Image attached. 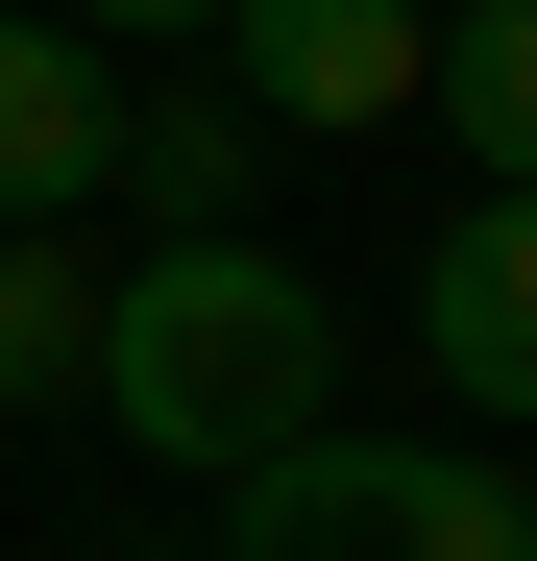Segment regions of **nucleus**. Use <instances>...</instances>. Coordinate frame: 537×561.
<instances>
[{
	"instance_id": "7ed1b4c3",
	"label": "nucleus",
	"mask_w": 537,
	"mask_h": 561,
	"mask_svg": "<svg viewBox=\"0 0 537 561\" xmlns=\"http://www.w3.org/2000/svg\"><path fill=\"white\" fill-rule=\"evenodd\" d=\"M220 99L268 147H342V123H415V49H439V0H220Z\"/></svg>"
},
{
	"instance_id": "1a4fd4ad",
	"label": "nucleus",
	"mask_w": 537,
	"mask_h": 561,
	"mask_svg": "<svg viewBox=\"0 0 537 561\" xmlns=\"http://www.w3.org/2000/svg\"><path fill=\"white\" fill-rule=\"evenodd\" d=\"M49 25H99V49H171V25H220V0H49Z\"/></svg>"
},
{
	"instance_id": "20e7f679",
	"label": "nucleus",
	"mask_w": 537,
	"mask_h": 561,
	"mask_svg": "<svg viewBox=\"0 0 537 561\" xmlns=\"http://www.w3.org/2000/svg\"><path fill=\"white\" fill-rule=\"evenodd\" d=\"M415 366L465 415H537V196H465L415 244Z\"/></svg>"
},
{
	"instance_id": "f03ea898",
	"label": "nucleus",
	"mask_w": 537,
	"mask_h": 561,
	"mask_svg": "<svg viewBox=\"0 0 537 561\" xmlns=\"http://www.w3.org/2000/svg\"><path fill=\"white\" fill-rule=\"evenodd\" d=\"M220 561H513V489L465 439H268L244 489H220Z\"/></svg>"
},
{
	"instance_id": "6e6552de",
	"label": "nucleus",
	"mask_w": 537,
	"mask_h": 561,
	"mask_svg": "<svg viewBox=\"0 0 537 561\" xmlns=\"http://www.w3.org/2000/svg\"><path fill=\"white\" fill-rule=\"evenodd\" d=\"M73 366H99V268H73V220H0V415H49Z\"/></svg>"
},
{
	"instance_id": "423d86ee",
	"label": "nucleus",
	"mask_w": 537,
	"mask_h": 561,
	"mask_svg": "<svg viewBox=\"0 0 537 561\" xmlns=\"http://www.w3.org/2000/svg\"><path fill=\"white\" fill-rule=\"evenodd\" d=\"M99 196H147L171 244H244V196H268V123L220 99V73H196V99H123V171H99Z\"/></svg>"
},
{
	"instance_id": "0eeeda50",
	"label": "nucleus",
	"mask_w": 537,
	"mask_h": 561,
	"mask_svg": "<svg viewBox=\"0 0 537 561\" xmlns=\"http://www.w3.org/2000/svg\"><path fill=\"white\" fill-rule=\"evenodd\" d=\"M415 99L465 123V171H489V196H537V0H439Z\"/></svg>"
},
{
	"instance_id": "f257e3e1",
	"label": "nucleus",
	"mask_w": 537,
	"mask_h": 561,
	"mask_svg": "<svg viewBox=\"0 0 537 561\" xmlns=\"http://www.w3.org/2000/svg\"><path fill=\"white\" fill-rule=\"evenodd\" d=\"M147 463H196V489H244L268 439H318L342 391V318H318V268L294 244H147L123 294H99V366H73Z\"/></svg>"
},
{
	"instance_id": "39448f33",
	"label": "nucleus",
	"mask_w": 537,
	"mask_h": 561,
	"mask_svg": "<svg viewBox=\"0 0 537 561\" xmlns=\"http://www.w3.org/2000/svg\"><path fill=\"white\" fill-rule=\"evenodd\" d=\"M123 171V49L49 25V0H0V220H73Z\"/></svg>"
},
{
	"instance_id": "9d476101",
	"label": "nucleus",
	"mask_w": 537,
	"mask_h": 561,
	"mask_svg": "<svg viewBox=\"0 0 537 561\" xmlns=\"http://www.w3.org/2000/svg\"><path fill=\"white\" fill-rule=\"evenodd\" d=\"M513 561H537V489H513Z\"/></svg>"
}]
</instances>
